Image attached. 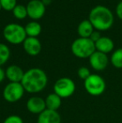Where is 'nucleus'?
Listing matches in <instances>:
<instances>
[{"label": "nucleus", "mask_w": 122, "mask_h": 123, "mask_svg": "<svg viewBox=\"0 0 122 123\" xmlns=\"http://www.w3.org/2000/svg\"><path fill=\"white\" fill-rule=\"evenodd\" d=\"M25 91L32 94L44 91L48 84V76L45 72L39 68H32L24 72L21 81Z\"/></svg>", "instance_id": "f257e3e1"}, {"label": "nucleus", "mask_w": 122, "mask_h": 123, "mask_svg": "<svg viewBox=\"0 0 122 123\" xmlns=\"http://www.w3.org/2000/svg\"><path fill=\"white\" fill-rule=\"evenodd\" d=\"M89 20L94 29L98 31L107 30L114 23V15L108 8L98 5L91 9L89 14Z\"/></svg>", "instance_id": "f03ea898"}, {"label": "nucleus", "mask_w": 122, "mask_h": 123, "mask_svg": "<svg viewBox=\"0 0 122 123\" xmlns=\"http://www.w3.org/2000/svg\"><path fill=\"white\" fill-rule=\"evenodd\" d=\"M95 50V44L90 38L80 37L71 44V51L73 55L80 59L90 58Z\"/></svg>", "instance_id": "7ed1b4c3"}, {"label": "nucleus", "mask_w": 122, "mask_h": 123, "mask_svg": "<svg viewBox=\"0 0 122 123\" xmlns=\"http://www.w3.org/2000/svg\"><path fill=\"white\" fill-rule=\"evenodd\" d=\"M4 39L8 43L13 44H19L23 43L27 38L24 27L18 24H8L4 27L3 31Z\"/></svg>", "instance_id": "20e7f679"}, {"label": "nucleus", "mask_w": 122, "mask_h": 123, "mask_svg": "<svg viewBox=\"0 0 122 123\" xmlns=\"http://www.w3.org/2000/svg\"><path fill=\"white\" fill-rule=\"evenodd\" d=\"M84 86L87 92L93 96H98L105 92L106 84L105 80L100 75L91 74L84 82Z\"/></svg>", "instance_id": "39448f33"}, {"label": "nucleus", "mask_w": 122, "mask_h": 123, "mask_svg": "<svg viewBox=\"0 0 122 123\" xmlns=\"http://www.w3.org/2000/svg\"><path fill=\"white\" fill-rule=\"evenodd\" d=\"M75 84L73 80L68 77H62L54 83V91L56 95L62 98H68L73 96L75 91Z\"/></svg>", "instance_id": "423d86ee"}, {"label": "nucleus", "mask_w": 122, "mask_h": 123, "mask_svg": "<svg viewBox=\"0 0 122 123\" xmlns=\"http://www.w3.org/2000/svg\"><path fill=\"white\" fill-rule=\"evenodd\" d=\"M25 90L21 83L9 82L3 91V96L5 100L10 103H14L23 96Z\"/></svg>", "instance_id": "0eeeda50"}, {"label": "nucleus", "mask_w": 122, "mask_h": 123, "mask_svg": "<svg viewBox=\"0 0 122 123\" xmlns=\"http://www.w3.org/2000/svg\"><path fill=\"white\" fill-rule=\"evenodd\" d=\"M28 16L33 20L40 19L45 13L46 6L41 0H31L26 6Z\"/></svg>", "instance_id": "6e6552de"}, {"label": "nucleus", "mask_w": 122, "mask_h": 123, "mask_svg": "<svg viewBox=\"0 0 122 123\" xmlns=\"http://www.w3.org/2000/svg\"><path fill=\"white\" fill-rule=\"evenodd\" d=\"M89 60H90V66L97 71L104 70L109 64V59L107 55L97 50H95L92 54L91 56L89 58Z\"/></svg>", "instance_id": "1a4fd4ad"}, {"label": "nucleus", "mask_w": 122, "mask_h": 123, "mask_svg": "<svg viewBox=\"0 0 122 123\" xmlns=\"http://www.w3.org/2000/svg\"><path fill=\"white\" fill-rule=\"evenodd\" d=\"M24 51L31 56H36L41 51L42 45L39 39L34 37H27L23 43Z\"/></svg>", "instance_id": "9d476101"}, {"label": "nucleus", "mask_w": 122, "mask_h": 123, "mask_svg": "<svg viewBox=\"0 0 122 123\" xmlns=\"http://www.w3.org/2000/svg\"><path fill=\"white\" fill-rule=\"evenodd\" d=\"M27 109L33 114H40L46 110L45 100L39 96H32L27 101Z\"/></svg>", "instance_id": "9b49d317"}, {"label": "nucleus", "mask_w": 122, "mask_h": 123, "mask_svg": "<svg viewBox=\"0 0 122 123\" xmlns=\"http://www.w3.org/2000/svg\"><path fill=\"white\" fill-rule=\"evenodd\" d=\"M38 123H61L60 115L57 111L46 109L38 117Z\"/></svg>", "instance_id": "f8f14e48"}, {"label": "nucleus", "mask_w": 122, "mask_h": 123, "mask_svg": "<svg viewBox=\"0 0 122 123\" xmlns=\"http://www.w3.org/2000/svg\"><path fill=\"white\" fill-rule=\"evenodd\" d=\"M6 77L10 82L21 83L23 77L24 75V71L21 67L16 65H12L6 69Z\"/></svg>", "instance_id": "ddd939ff"}, {"label": "nucleus", "mask_w": 122, "mask_h": 123, "mask_svg": "<svg viewBox=\"0 0 122 123\" xmlns=\"http://www.w3.org/2000/svg\"><path fill=\"white\" fill-rule=\"evenodd\" d=\"M95 44V49L97 51L101 53H104L107 55L108 53L111 52L114 49V42L109 37L105 36H101V38L98 41L94 43Z\"/></svg>", "instance_id": "4468645a"}, {"label": "nucleus", "mask_w": 122, "mask_h": 123, "mask_svg": "<svg viewBox=\"0 0 122 123\" xmlns=\"http://www.w3.org/2000/svg\"><path fill=\"white\" fill-rule=\"evenodd\" d=\"M77 32L80 38H90L94 32V27L89 19L83 20L78 25Z\"/></svg>", "instance_id": "2eb2a0df"}, {"label": "nucleus", "mask_w": 122, "mask_h": 123, "mask_svg": "<svg viewBox=\"0 0 122 123\" xmlns=\"http://www.w3.org/2000/svg\"><path fill=\"white\" fill-rule=\"evenodd\" d=\"M46 109L52 111H58L61 105V98L55 93H51L48 95L45 99Z\"/></svg>", "instance_id": "dca6fc26"}, {"label": "nucleus", "mask_w": 122, "mask_h": 123, "mask_svg": "<svg viewBox=\"0 0 122 123\" xmlns=\"http://www.w3.org/2000/svg\"><path fill=\"white\" fill-rule=\"evenodd\" d=\"M24 29L27 34V37L34 38H37V36H39L40 34L41 30H42L41 25L36 21H32L28 23L27 25L24 27Z\"/></svg>", "instance_id": "f3484780"}, {"label": "nucleus", "mask_w": 122, "mask_h": 123, "mask_svg": "<svg viewBox=\"0 0 122 123\" xmlns=\"http://www.w3.org/2000/svg\"><path fill=\"white\" fill-rule=\"evenodd\" d=\"M110 62L114 67L122 69V48L115 50L110 57Z\"/></svg>", "instance_id": "a211bd4d"}, {"label": "nucleus", "mask_w": 122, "mask_h": 123, "mask_svg": "<svg viewBox=\"0 0 122 123\" xmlns=\"http://www.w3.org/2000/svg\"><path fill=\"white\" fill-rule=\"evenodd\" d=\"M13 16L18 19H23L28 16L26 6L23 4H17L13 9Z\"/></svg>", "instance_id": "6ab92c4d"}, {"label": "nucleus", "mask_w": 122, "mask_h": 123, "mask_svg": "<svg viewBox=\"0 0 122 123\" xmlns=\"http://www.w3.org/2000/svg\"><path fill=\"white\" fill-rule=\"evenodd\" d=\"M10 57V49L6 44L0 43V67L4 65Z\"/></svg>", "instance_id": "aec40b11"}, {"label": "nucleus", "mask_w": 122, "mask_h": 123, "mask_svg": "<svg viewBox=\"0 0 122 123\" xmlns=\"http://www.w3.org/2000/svg\"><path fill=\"white\" fill-rule=\"evenodd\" d=\"M2 8L6 11H13L17 5V0H0Z\"/></svg>", "instance_id": "412c9836"}, {"label": "nucleus", "mask_w": 122, "mask_h": 123, "mask_svg": "<svg viewBox=\"0 0 122 123\" xmlns=\"http://www.w3.org/2000/svg\"><path fill=\"white\" fill-rule=\"evenodd\" d=\"M90 74H91V73H90V70L87 67L82 66L78 70V76L80 79L84 80H85L87 78L90 77Z\"/></svg>", "instance_id": "4be33fe9"}, {"label": "nucleus", "mask_w": 122, "mask_h": 123, "mask_svg": "<svg viewBox=\"0 0 122 123\" xmlns=\"http://www.w3.org/2000/svg\"><path fill=\"white\" fill-rule=\"evenodd\" d=\"M3 123H23V119L17 115H11L4 120Z\"/></svg>", "instance_id": "5701e85b"}, {"label": "nucleus", "mask_w": 122, "mask_h": 123, "mask_svg": "<svg viewBox=\"0 0 122 123\" xmlns=\"http://www.w3.org/2000/svg\"><path fill=\"white\" fill-rule=\"evenodd\" d=\"M101 38V35H100V33L99 32L98 30H96V31H94V32L91 34V35H90V39H91V40L93 41L94 43H95L96 41H98L99 39Z\"/></svg>", "instance_id": "b1692460"}, {"label": "nucleus", "mask_w": 122, "mask_h": 123, "mask_svg": "<svg viewBox=\"0 0 122 123\" xmlns=\"http://www.w3.org/2000/svg\"><path fill=\"white\" fill-rule=\"evenodd\" d=\"M116 14H117L118 18L122 20V1L120 2L116 6Z\"/></svg>", "instance_id": "393cba45"}, {"label": "nucleus", "mask_w": 122, "mask_h": 123, "mask_svg": "<svg viewBox=\"0 0 122 123\" xmlns=\"http://www.w3.org/2000/svg\"><path fill=\"white\" fill-rule=\"evenodd\" d=\"M6 78V73H5V70L3 68L0 67V83H2L4 79Z\"/></svg>", "instance_id": "a878e982"}, {"label": "nucleus", "mask_w": 122, "mask_h": 123, "mask_svg": "<svg viewBox=\"0 0 122 123\" xmlns=\"http://www.w3.org/2000/svg\"><path fill=\"white\" fill-rule=\"evenodd\" d=\"M41 1L43 2V3H44L45 6H48V5H49L51 3L52 0H41Z\"/></svg>", "instance_id": "bb28decb"}, {"label": "nucleus", "mask_w": 122, "mask_h": 123, "mask_svg": "<svg viewBox=\"0 0 122 123\" xmlns=\"http://www.w3.org/2000/svg\"><path fill=\"white\" fill-rule=\"evenodd\" d=\"M1 9H2V6H1V3H0V11H1Z\"/></svg>", "instance_id": "cd10ccee"}]
</instances>
